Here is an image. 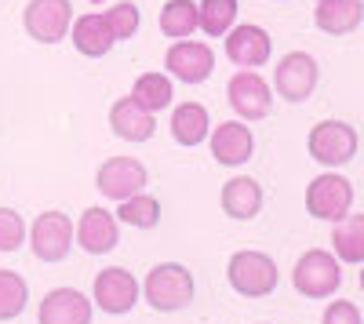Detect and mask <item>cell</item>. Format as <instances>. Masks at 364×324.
Here are the masks:
<instances>
[{
	"label": "cell",
	"instance_id": "cell-1",
	"mask_svg": "<svg viewBox=\"0 0 364 324\" xmlns=\"http://www.w3.org/2000/svg\"><path fill=\"white\" fill-rule=\"evenodd\" d=\"M142 296L146 303L161 310V313H178V310H186L193 303V274L182 266V262H161V266H154L146 274L142 281Z\"/></svg>",
	"mask_w": 364,
	"mask_h": 324
},
{
	"label": "cell",
	"instance_id": "cell-2",
	"mask_svg": "<svg viewBox=\"0 0 364 324\" xmlns=\"http://www.w3.org/2000/svg\"><path fill=\"white\" fill-rule=\"evenodd\" d=\"M226 281L237 296L245 299H266L273 288L281 281V270H277V259L266 255V252H233L230 255V266H226Z\"/></svg>",
	"mask_w": 364,
	"mask_h": 324
},
{
	"label": "cell",
	"instance_id": "cell-3",
	"mask_svg": "<svg viewBox=\"0 0 364 324\" xmlns=\"http://www.w3.org/2000/svg\"><path fill=\"white\" fill-rule=\"evenodd\" d=\"M291 284H295L299 296H306V299H328V296H336L339 284H343V266L331 252L310 248L306 255H299L295 270H291Z\"/></svg>",
	"mask_w": 364,
	"mask_h": 324
},
{
	"label": "cell",
	"instance_id": "cell-4",
	"mask_svg": "<svg viewBox=\"0 0 364 324\" xmlns=\"http://www.w3.org/2000/svg\"><path fill=\"white\" fill-rule=\"evenodd\" d=\"M353 208V183L339 171H324L306 186V212L321 222H339Z\"/></svg>",
	"mask_w": 364,
	"mask_h": 324
},
{
	"label": "cell",
	"instance_id": "cell-5",
	"mask_svg": "<svg viewBox=\"0 0 364 324\" xmlns=\"http://www.w3.org/2000/svg\"><path fill=\"white\" fill-rule=\"evenodd\" d=\"M306 150L317 164L324 168H339V164H350L357 157V131L346 124V121H317L310 128V139H306Z\"/></svg>",
	"mask_w": 364,
	"mask_h": 324
},
{
	"label": "cell",
	"instance_id": "cell-6",
	"mask_svg": "<svg viewBox=\"0 0 364 324\" xmlns=\"http://www.w3.org/2000/svg\"><path fill=\"white\" fill-rule=\"evenodd\" d=\"M317 80L321 66L310 51H288L277 63V73H273V87L284 102H306L317 92Z\"/></svg>",
	"mask_w": 364,
	"mask_h": 324
},
{
	"label": "cell",
	"instance_id": "cell-7",
	"mask_svg": "<svg viewBox=\"0 0 364 324\" xmlns=\"http://www.w3.org/2000/svg\"><path fill=\"white\" fill-rule=\"evenodd\" d=\"M22 26L37 44H58L66 40L73 26V4L70 0H29L22 11Z\"/></svg>",
	"mask_w": 364,
	"mask_h": 324
},
{
	"label": "cell",
	"instance_id": "cell-8",
	"mask_svg": "<svg viewBox=\"0 0 364 324\" xmlns=\"http://www.w3.org/2000/svg\"><path fill=\"white\" fill-rule=\"evenodd\" d=\"M26 237L41 262H63L73 248V219L66 212H41Z\"/></svg>",
	"mask_w": 364,
	"mask_h": 324
},
{
	"label": "cell",
	"instance_id": "cell-9",
	"mask_svg": "<svg viewBox=\"0 0 364 324\" xmlns=\"http://www.w3.org/2000/svg\"><path fill=\"white\" fill-rule=\"evenodd\" d=\"M226 99H230L233 113H237L245 124L266 121V117L273 113V87H269L259 73H252V70H240V73L230 77Z\"/></svg>",
	"mask_w": 364,
	"mask_h": 324
},
{
	"label": "cell",
	"instance_id": "cell-10",
	"mask_svg": "<svg viewBox=\"0 0 364 324\" xmlns=\"http://www.w3.org/2000/svg\"><path fill=\"white\" fill-rule=\"evenodd\" d=\"M139 296H142L139 281L124 266H106L91 281V299H95V306L102 313H128V310H135Z\"/></svg>",
	"mask_w": 364,
	"mask_h": 324
},
{
	"label": "cell",
	"instance_id": "cell-11",
	"mask_svg": "<svg viewBox=\"0 0 364 324\" xmlns=\"http://www.w3.org/2000/svg\"><path fill=\"white\" fill-rule=\"evenodd\" d=\"M146 179H149V171H146L142 161H135V157H109V161H102V168L95 175V186H99L102 197L120 204V200L142 193Z\"/></svg>",
	"mask_w": 364,
	"mask_h": 324
},
{
	"label": "cell",
	"instance_id": "cell-12",
	"mask_svg": "<svg viewBox=\"0 0 364 324\" xmlns=\"http://www.w3.org/2000/svg\"><path fill=\"white\" fill-rule=\"evenodd\" d=\"M164 66L171 77L186 80V84H204L211 77V70H215V51H211L208 44L200 40H175L164 55Z\"/></svg>",
	"mask_w": 364,
	"mask_h": 324
},
{
	"label": "cell",
	"instance_id": "cell-13",
	"mask_svg": "<svg viewBox=\"0 0 364 324\" xmlns=\"http://www.w3.org/2000/svg\"><path fill=\"white\" fill-rule=\"evenodd\" d=\"M73 237H77V244H80L87 255H106V252H113L117 241H120V222H117V215H109L106 208L91 204V208H84V215L77 219Z\"/></svg>",
	"mask_w": 364,
	"mask_h": 324
},
{
	"label": "cell",
	"instance_id": "cell-14",
	"mask_svg": "<svg viewBox=\"0 0 364 324\" xmlns=\"http://www.w3.org/2000/svg\"><path fill=\"white\" fill-rule=\"evenodd\" d=\"M273 55V40L262 26H233L226 33V58L240 70H259L262 63H269Z\"/></svg>",
	"mask_w": 364,
	"mask_h": 324
},
{
	"label": "cell",
	"instance_id": "cell-15",
	"mask_svg": "<svg viewBox=\"0 0 364 324\" xmlns=\"http://www.w3.org/2000/svg\"><path fill=\"white\" fill-rule=\"evenodd\" d=\"M208 142H211V157H215L223 168H240L255 153V135L245 121L219 124L215 131H208Z\"/></svg>",
	"mask_w": 364,
	"mask_h": 324
},
{
	"label": "cell",
	"instance_id": "cell-16",
	"mask_svg": "<svg viewBox=\"0 0 364 324\" xmlns=\"http://www.w3.org/2000/svg\"><path fill=\"white\" fill-rule=\"evenodd\" d=\"M91 299L77 288H55L41 299L37 324H91Z\"/></svg>",
	"mask_w": 364,
	"mask_h": 324
},
{
	"label": "cell",
	"instance_id": "cell-17",
	"mask_svg": "<svg viewBox=\"0 0 364 324\" xmlns=\"http://www.w3.org/2000/svg\"><path fill=\"white\" fill-rule=\"evenodd\" d=\"M109 128H113L117 139H124V142H146V139H154V131H157V117L149 113L146 106H139L132 95H120L109 106Z\"/></svg>",
	"mask_w": 364,
	"mask_h": 324
},
{
	"label": "cell",
	"instance_id": "cell-18",
	"mask_svg": "<svg viewBox=\"0 0 364 324\" xmlns=\"http://www.w3.org/2000/svg\"><path fill=\"white\" fill-rule=\"evenodd\" d=\"M219 200H223V212L230 219L248 222L262 212V186H259V179H252V175H233V179L223 186Z\"/></svg>",
	"mask_w": 364,
	"mask_h": 324
},
{
	"label": "cell",
	"instance_id": "cell-19",
	"mask_svg": "<svg viewBox=\"0 0 364 324\" xmlns=\"http://www.w3.org/2000/svg\"><path fill=\"white\" fill-rule=\"evenodd\" d=\"M314 22L328 37H346L364 22V4L360 0H317Z\"/></svg>",
	"mask_w": 364,
	"mask_h": 324
},
{
	"label": "cell",
	"instance_id": "cell-20",
	"mask_svg": "<svg viewBox=\"0 0 364 324\" xmlns=\"http://www.w3.org/2000/svg\"><path fill=\"white\" fill-rule=\"evenodd\" d=\"M208 131H211V117L200 102H182L171 109V135L178 146H190L193 150V146H200L208 139Z\"/></svg>",
	"mask_w": 364,
	"mask_h": 324
},
{
	"label": "cell",
	"instance_id": "cell-21",
	"mask_svg": "<svg viewBox=\"0 0 364 324\" xmlns=\"http://www.w3.org/2000/svg\"><path fill=\"white\" fill-rule=\"evenodd\" d=\"M113 33L102 15H80L73 22V48L84 55V58H102L113 51Z\"/></svg>",
	"mask_w": 364,
	"mask_h": 324
},
{
	"label": "cell",
	"instance_id": "cell-22",
	"mask_svg": "<svg viewBox=\"0 0 364 324\" xmlns=\"http://www.w3.org/2000/svg\"><path fill=\"white\" fill-rule=\"evenodd\" d=\"M331 244H336V259L339 262H364V215H346L336 222L331 233Z\"/></svg>",
	"mask_w": 364,
	"mask_h": 324
},
{
	"label": "cell",
	"instance_id": "cell-23",
	"mask_svg": "<svg viewBox=\"0 0 364 324\" xmlns=\"http://www.w3.org/2000/svg\"><path fill=\"white\" fill-rule=\"evenodd\" d=\"M197 29V4L193 0H168L161 8V33L171 40H190Z\"/></svg>",
	"mask_w": 364,
	"mask_h": 324
},
{
	"label": "cell",
	"instance_id": "cell-24",
	"mask_svg": "<svg viewBox=\"0 0 364 324\" xmlns=\"http://www.w3.org/2000/svg\"><path fill=\"white\" fill-rule=\"evenodd\" d=\"M237 22V0H200L197 4V29L208 37H226Z\"/></svg>",
	"mask_w": 364,
	"mask_h": 324
},
{
	"label": "cell",
	"instance_id": "cell-25",
	"mask_svg": "<svg viewBox=\"0 0 364 324\" xmlns=\"http://www.w3.org/2000/svg\"><path fill=\"white\" fill-rule=\"evenodd\" d=\"M132 99H135L139 106H146L149 113L171 106V99H175L171 77H164V73H142V77L135 80V87H132Z\"/></svg>",
	"mask_w": 364,
	"mask_h": 324
},
{
	"label": "cell",
	"instance_id": "cell-26",
	"mask_svg": "<svg viewBox=\"0 0 364 324\" xmlns=\"http://www.w3.org/2000/svg\"><path fill=\"white\" fill-rule=\"evenodd\" d=\"M29 303V284L15 270H0V320H15L22 317Z\"/></svg>",
	"mask_w": 364,
	"mask_h": 324
},
{
	"label": "cell",
	"instance_id": "cell-27",
	"mask_svg": "<svg viewBox=\"0 0 364 324\" xmlns=\"http://www.w3.org/2000/svg\"><path fill=\"white\" fill-rule=\"evenodd\" d=\"M117 219L128 222V226H139V230H149V226H157V219H161V200L154 193H135L128 200H120Z\"/></svg>",
	"mask_w": 364,
	"mask_h": 324
},
{
	"label": "cell",
	"instance_id": "cell-28",
	"mask_svg": "<svg viewBox=\"0 0 364 324\" xmlns=\"http://www.w3.org/2000/svg\"><path fill=\"white\" fill-rule=\"evenodd\" d=\"M106 26H109V33L113 40H132L139 33V8L132 4V0H117V4L102 15Z\"/></svg>",
	"mask_w": 364,
	"mask_h": 324
},
{
	"label": "cell",
	"instance_id": "cell-29",
	"mask_svg": "<svg viewBox=\"0 0 364 324\" xmlns=\"http://www.w3.org/2000/svg\"><path fill=\"white\" fill-rule=\"evenodd\" d=\"M26 219L15 208H0V252H18L26 241Z\"/></svg>",
	"mask_w": 364,
	"mask_h": 324
},
{
	"label": "cell",
	"instance_id": "cell-30",
	"mask_svg": "<svg viewBox=\"0 0 364 324\" xmlns=\"http://www.w3.org/2000/svg\"><path fill=\"white\" fill-rule=\"evenodd\" d=\"M321 324H360V310H357V303H350V299H336V303L324 310Z\"/></svg>",
	"mask_w": 364,
	"mask_h": 324
}]
</instances>
